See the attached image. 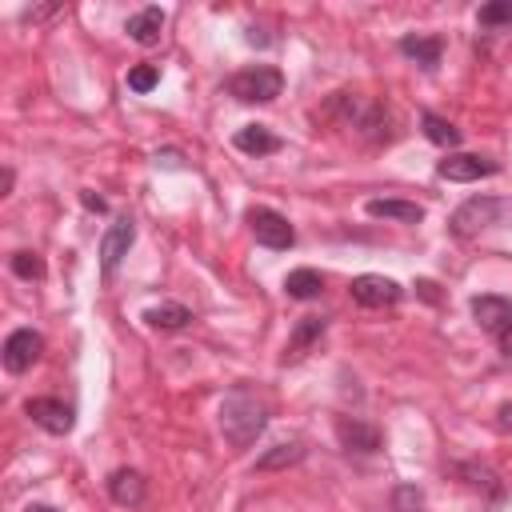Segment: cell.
<instances>
[{"instance_id": "obj_1", "label": "cell", "mask_w": 512, "mask_h": 512, "mask_svg": "<svg viewBox=\"0 0 512 512\" xmlns=\"http://www.w3.org/2000/svg\"><path fill=\"white\" fill-rule=\"evenodd\" d=\"M264 428H268L264 396L252 384H232V392L220 404V432H224V440L240 452V448H252Z\"/></svg>"}, {"instance_id": "obj_2", "label": "cell", "mask_w": 512, "mask_h": 512, "mask_svg": "<svg viewBox=\"0 0 512 512\" xmlns=\"http://www.w3.org/2000/svg\"><path fill=\"white\" fill-rule=\"evenodd\" d=\"M224 92L240 104H272L284 92V72L272 68V64H252V68L232 72L224 80Z\"/></svg>"}, {"instance_id": "obj_3", "label": "cell", "mask_w": 512, "mask_h": 512, "mask_svg": "<svg viewBox=\"0 0 512 512\" xmlns=\"http://www.w3.org/2000/svg\"><path fill=\"white\" fill-rule=\"evenodd\" d=\"M504 212H508V200H500V196H472V200H464V204L452 212L448 232L460 236V240H472V236H480L484 228L500 224Z\"/></svg>"}, {"instance_id": "obj_4", "label": "cell", "mask_w": 512, "mask_h": 512, "mask_svg": "<svg viewBox=\"0 0 512 512\" xmlns=\"http://www.w3.org/2000/svg\"><path fill=\"white\" fill-rule=\"evenodd\" d=\"M244 220H248V228H252L256 244H264V248H272V252H284V248H292V244H296V228H292V224H288V216H284V212H276V208L256 204V208H248V212H244Z\"/></svg>"}, {"instance_id": "obj_5", "label": "cell", "mask_w": 512, "mask_h": 512, "mask_svg": "<svg viewBox=\"0 0 512 512\" xmlns=\"http://www.w3.org/2000/svg\"><path fill=\"white\" fill-rule=\"evenodd\" d=\"M24 416L36 428H44L48 436H68L72 424H76V408L64 404V400H56V396H28L24 400Z\"/></svg>"}, {"instance_id": "obj_6", "label": "cell", "mask_w": 512, "mask_h": 512, "mask_svg": "<svg viewBox=\"0 0 512 512\" xmlns=\"http://www.w3.org/2000/svg\"><path fill=\"white\" fill-rule=\"evenodd\" d=\"M348 296H352L360 308H392V304H400L404 288H400L392 276H380V272H360V276H352Z\"/></svg>"}, {"instance_id": "obj_7", "label": "cell", "mask_w": 512, "mask_h": 512, "mask_svg": "<svg viewBox=\"0 0 512 512\" xmlns=\"http://www.w3.org/2000/svg\"><path fill=\"white\" fill-rule=\"evenodd\" d=\"M132 240H136V220H132V216H116V220L108 224V232L100 236V272H104V280L116 276V268L124 264Z\"/></svg>"}, {"instance_id": "obj_8", "label": "cell", "mask_w": 512, "mask_h": 512, "mask_svg": "<svg viewBox=\"0 0 512 512\" xmlns=\"http://www.w3.org/2000/svg\"><path fill=\"white\" fill-rule=\"evenodd\" d=\"M40 352H44V336H40L36 328H12V332L4 336L0 360H4V368H8L12 376H20V372H28V368L40 360Z\"/></svg>"}, {"instance_id": "obj_9", "label": "cell", "mask_w": 512, "mask_h": 512, "mask_svg": "<svg viewBox=\"0 0 512 512\" xmlns=\"http://www.w3.org/2000/svg\"><path fill=\"white\" fill-rule=\"evenodd\" d=\"M332 428H336V440H340L344 452L376 456V452L384 448V432H380L372 420H360V416H336Z\"/></svg>"}, {"instance_id": "obj_10", "label": "cell", "mask_w": 512, "mask_h": 512, "mask_svg": "<svg viewBox=\"0 0 512 512\" xmlns=\"http://www.w3.org/2000/svg\"><path fill=\"white\" fill-rule=\"evenodd\" d=\"M500 164L488 160V156H476V152H448L440 164H436V176L440 180H452V184H472L480 176H496Z\"/></svg>"}, {"instance_id": "obj_11", "label": "cell", "mask_w": 512, "mask_h": 512, "mask_svg": "<svg viewBox=\"0 0 512 512\" xmlns=\"http://www.w3.org/2000/svg\"><path fill=\"white\" fill-rule=\"evenodd\" d=\"M352 124L360 128V136L368 140V144H392L396 140V116H392V108L388 104H360L356 108V116H352Z\"/></svg>"}, {"instance_id": "obj_12", "label": "cell", "mask_w": 512, "mask_h": 512, "mask_svg": "<svg viewBox=\"0 0 512 512\" xmlns=\"http://www.w3.org/2000/svg\"><path fill=\"white\" fill-rule=\"evenodd\" d=\"M468 308H472V320L480 324V332H488V336H500L512 324V300L508 296L480 292V296L468 300Z\"/></svg>"}, {"instance_id": "obj_13", "label": "cell", "mask_w": 512, "mask_h": 512, "mask_svg": "<svg viewBox=\"0 0 512 512\" xmlns=\"http://www.w3.org/2000/svg\"><path fill=\"white\" fill-rule=\"evenodd\" d=\"M364 212L372 220H392V224H420L424 220V204L400 200V196H372V200H364Z\"/></svg>"}, {"instance_id": "obj_14", "label": "cell", "mask_w": 512, "mask_h": 512, "mask_svg": "<svg viewBox=\"0 0 512 512\" xmlns=\"http://www.w3.org/2000/svg\"><path fill=\"white\" fill-rule=\"evenodd\" d=\"M104 484H108L112 504H120V508H140L144 496H148V480H144L136 468H116Z\"/></svg>"}, {"instance_id": "obj_15", "label": "cell", "mask_w": 512, "mask_h": 512, "mask_svg": "<svg viewBox=\"0 0 512 512\" xmlns=\"http://www.w3.org/2000/svg\"><path fill=\"white\" fill-rule=\"evenodd\" d=\"M164 8L160 4H148V8H140V12H132L128 16V24H124V32H128V40H136L140 48H152V44H160V32H164Z\"/></svg>"}, {"instance_id": "obj_16", "label": "cell", "mask_w": 512, "mask_h": 512, "mask_svg": "<svg viewBox=\"0 0 512 512\" xmlns=\"http://www.w3.org/2000/svg\"><path fill=\"white\" fill-rule=\"evenodd\" d=\"M396 48H400V56L420 64L424 72H436L440 56H444V36H416V32H408V36L396 40Z\"/></svg>"}, {"instance_id": "obj_17", "label": "cell", "mask_w": 512, "mask_h": 512, "mask_svg": "<svg viewBox=\"0 0 512 512\" xmlns=\"http://www.w3.org/2000/svg\"><path fill=\"white\" fill-rule=\"evenodd\" d=\"M304 456H308V440L304 436H288V440H280V444H272L268 452L256 456V472H284V468L300 464Z\"/></svg>"}, {"instance_id": "obj_18", "label": "cell", "mask_w": 512, "mask_h": 512, "mask_svg": "<svg viewBox=\"0 0 512 512\" xmlns=\"http://www.w3.org/2000/svg\"><path fill=\"white\" fill-rule=\"evenodd\" d=\"M232 144H236L244 156H272V152L284 148V140H280L276 132H268L264 124H244V128H236V132H232Z\"/></svg>"}, {"instance_id": "obj_19", "label": "cell", "mask_w": 512, "mask_h": 512, "mask_svg": "<svg viewBox=\"0 0 512 512\" xmlns=\"http://www.w3.org/2000/svg\"><path fill=\"white\" fill-rule=\"evenodd\" d=\"M324 328H328V320H324V316H300V320H296V328H292V336H288L284 364H296L300 356H308V348L324 336Z\"/></svg>"}, {"instance_id": "obj_20", "label": "cell", "mask_w": 512, "mask_h": 512, "mask_svg": "<svg viewBox=\"0 0 512 512\" xmlns=\"http://www.w3.org/2000/svg\"><path fill=\"white\" fill-rule=\"evenodd\" d=\"M452 472H456V476H468V480H464L468 488H476V492L484 488L492 504L504 496V484H500V476H496L488 464H476V460H472V464H452Z\"/></svg>"}, {"instance_id": "obj_21", "label": "cell", "mask_w": 512, "mask_h": 512, "mask_svg": "<svg viewBox=\"0 0 512 512\" xmlns=\"http://www.w3.org/2000/svg\"><path fill=\"white\" fill-rule=\"evenodd\" d=\"M284 292H288L292 300H320L324 276H320L316 268H292V272L284 276Z\"/></svg>"}, {"instance_id": "obj_22", "label": "cell", "mask_w": 512, "mask_h": 512, "mask_svg": "<svg viewBox=\"0 0 512 512\" xmlns=\"http://www.w3.org/2000/svg\"><path fill=\"white\" fill-rule=\"evenodd\" d=\"M144 324L148 328H160V332H180V328L192 324V312L184 304H156V308L144 312Z\"/></svg>"}, {"instance_id": "obj_23", "label": "cell", "mask_w": 512, "mask_h": 512, "mask_svg": "<svg viewBox=\"0 0 512 512\" xmlns=\"http://www.w3.org/2000/svg\"><path fill=\"white\" fill-rule=\"evenodd\" d=\"M420 128H424V136L436 144V148H460V128L452 124V120H444V116H436V112H420Z\"/></svg>"}, {"instance_id": "obj_24", "label": "cell", "mask_w": 512, "mask_h": 512, "mask_svg": "<svg viewBox=\"0 0 512 512\" xmlns=\"http://www.w3.org/2000/svg\"><path fill=\"white\" fill-rule=\"evenodd\" d=\"M8 268H12L16 280H44V276H48L44 256H40V252H28V248L12 252V256H8Z\"/></svg>"}, {"instance_id": "obj_25", "label": "cell", "mask_w": 512, "mask_h": 512, "mask_svg": "<svg viewBox=\"0 0 512 512\" xmlns=\"http://www.w3.org/2000/svg\"><path fill=\"white\" fill-rule=\"evenodd\" d=\"M476 24H480V28H504V24H512V0H492V4H484V8L476 12Z\"/></svg>"}, {"instance_id": "obj_26", "label": "cell", "mask_w": 512, "mask_h": 512, "mask_svg": "<svg viewBox=\"0 0 512 512\" xmlns=\"http://www.w3.org/2000/svg\"><path fill=\"white\" fill-rule=\"evenodd\" d=\"M156 84H160V68H156V64H136V68H128V88H132V92L144 96V92H152Z\"/></svg>"}, {"instance_id": "obj_27", "label": "cell", "mask_w": 512, "mask_h": 512, "mask_svg": "<svg viewBox=\"0 0 512 512\" xmlns=\"http://www.w3.org/2000/svg\"><path fill=\"white\" fill-rule=\"evenodd\" d=\"M392 504H396V512H420L424 508V492L416 484H400L392 492Z\"/></svg>"}, {"instance_id": "obj_28", "label": "cell", "mask_w": 512, "mask_h": 512, "mask_svg": "<svg viewBox=\"0 0 512 512\" xmlns=\"http://www.w3.org/2000/svg\"><path fill=\"white\" fill-rule=\"evenodd\" d=\"M80 204H84L88 212H108V204H104L96 192H80Z\"/></svg>"}, {"instance_id": "obj_29", "label": "cell", "mask_w": 512, "mask_h": 512, "mask_svg": "<svg viewBox=\"0 0 512 512\" xmlns=\"http://www.w3.org/2000/svg\"><path fill=\"white\" fill-rule=\"evenodd\" d=\"M496 428L500 432H512V404H500L496 408Z\"/></svg>"}, {"instance_id": "obj_30", "label": "cell", "mask_w": 512, "mask_h": 512, "mask_svg": "<svg viewBox=\"0 0 512 512\" xmlns=\"http://www.w3.org/2000/svg\"><path fill=\"white\" fill-rule=\"evenodd\" d=\"M60 12V4H48V8H28L24 12V20H44V16H56Z\"/></svg>"}, {"instance_id": "obj_31", "label": "cell", "mask_w": 512, "mask_h": 512, "mask_svg": "<svg viewBox=\"0 0 512 512\" xmlns=\"http://www.w3.org/2000/svg\"><path fill=\"white\" fill-rule=\"evenodd\" d=\"M496 340H500V352H504V356L512 360V324H508V328H504V332H500Z\"/></svg>"}, {"instance_id": "obj_32", "label": "cell", "mask_w": 512, "mask_h": 512, "mask_svg": "<svg viewBox=\"0 0 512 512\" xmlns=\"http://www.w3.org/2000/svg\"><path fill=\"white\" fill-rule=\"evenodd\" d=\"M12 180H16V172H12V168H4V180H0V196H12Z\"/></svg>"}, {"instance_id": "obj_33", "label": "cell", "mask_w": 512, "mask_h": 512, "mask_svg": "<svg viewBox=\"0 0 512 512\" xmlns=\"http://www.w3.org/2000/svg\"><path fill=\"white\" fill-rule=\"evenodd\" d=\"M24 512H56V508H52V504H28Z\"/></svg>"}]
</instances>
